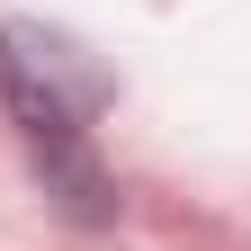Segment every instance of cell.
Masks as SVG:
<instances>
[{
  "label": "cell",
  "mask_w": 251,
  "mask_h": 251,
  "mask_svg": "<svg viewBox=\"0 0 251 251\" xmlns=\"http://www.w3.org/2000/svg\"><path fill=\"white\" fill-rule=\"evenodd\" d=\"M0 99H9L18 126L36 144H54L63 162H72V179L90 188V171H81V126H90V108H99V72H81L72 45L36 36V27H0Z\"/></svg>",
  "instance_id": "6da1fadb"
}]
</instances>
